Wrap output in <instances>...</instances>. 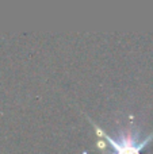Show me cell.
<instances>
[{
    "instance_id": "cell-1",
    "label": "cell",
    "mask_w": 153,
    "mask_h": 154,
    "mask_svg": "<svg viewBox=\"0 0 153 154\" xmlns=\"http://www.w3.org/2000/svg\"><path fill=\"white\" fill-rule=\"evenodd\" d=\"M96 133L99 134V135L105 137L107 143L113 146V149L115 150L117 154H140L141 150H142L153 138V134H151V135L146 139H144V141H138L137 137H134V135H126V137H121V138L115 139V138H111V137L107 135L106 133H103L100 128H96Z\"/></svg>"
}]
</instances>
